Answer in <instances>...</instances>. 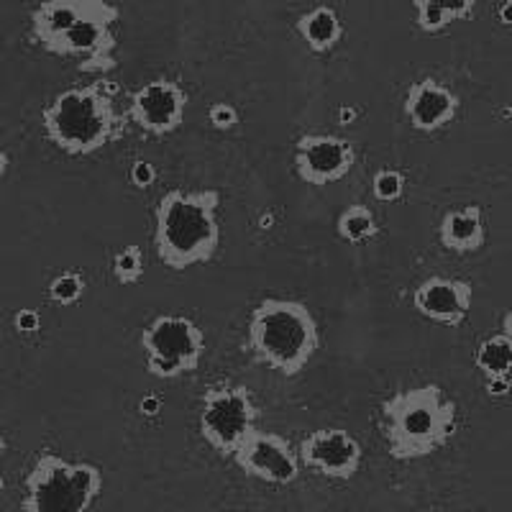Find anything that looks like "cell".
<instances>
[{
    "label": "cell",
    "mask_w": 512,
    "mask_h": 512,
    "mask_svg": "<svg viewBox=\"0 0 512 512\" xmlns=\"http://www.w3.org/2000/svg\"><path fill=\"white\" fill-rule=\"evenodd\" d=\"M297 34L313 54H328L344 39V21L336 8L315 6L297 18Z\"/></svg>",
    "instance_id": "17"
},
{
    "label": "cell",
    "mask_w": 512,
    "mask_h": 512,
    "mask_svg": "<svg viewBox=\"0 0 512 512\" xmlns=\"http://www.w3.org/2000/svg\"><path fill=\"white\" fill-rule=\"evenodd\" d=\"M3 489H6V482H3V477H0V492H3Z\"/></svg>",
    "instance_id": "34"
},
{
    "label": "cell",
    "mask_w": 512,
    "mask_h": 512,
    "mask_svg": "<svg viewBox=\"0 0 512 512\" xmlns=\"http://www.w3.org/2000/svg\"><path fill=\"white\" fill-rule=\"evenodd\" d=\"M361 456V443L344 428H320L308 433L297 446L300 466L341 482L356 477L361 469Z\"/></svg>",
    "instance_id": "12"
},
{
    "label": "cell",
    "mask_w": 512,
    "mask_h": 512,
    "mask_svg": "<svg viewBox=\"0 0 512 512\" xmlns=\"http://www.w3.org/2000/svg\"><path fill=\"white\" fill-rule=\"evenodd\" d=\"M413 6L438 8V11L446 13L448 21L454 24V21H466V18L474 16L477 0H413Z\"/></svg>",
    "instance_id": "23"
},
{
    "label": "cell",
    "mask_w": 512,
    "mask_h": 512,
    "mask_svg": "<svg viewBox=\"0 0 512 512\" xmlns=\"http://www.w3.org/2000/svg\"><path fill=\"white\" fill-rule=\"evenodd\" d=\"M438 239L446 251L454 254H474L487 244L484 231V213L479 205H464V208L448 210L438 226Z\"/></svg>",
    "instance_id": "15"
},
{
    "label": "cell",
    "mask_w": 512,
    "mask_h": 512,
    "mask_svg": "<svg viewBox=\"0 0 512 512\" xmlns=\"http://www.w3.org/2000/svg\"><path fill=\"white\" fill-rule=\"evenodd\" d=\"M187 93L175 80H152L141 85L128 103V118L149 136H169L185 123Z\"/></svg>",
    "instance_id": "10"
},
{
    "label": "cell",
    "mask_w": 512,
    "mask_h": 512,
    "mask_svg": "<svg viewBox=\"0 0 512 512\" xmlns=\"http://www.w3.org/2000/svg\"><path fill=\"white\" fill-rule=\"evenodd\" d=\"M354 118H356V113L354 111H351V108H341V123H346V121H354Z\"/></svg>",
    "instance_id": "32"
},
{
    "label": "cell",
    "mask_w": 512,
    "mask_h": 512,
    "mask_svg": "<svg viewBox=\"0 0 512 512\" xmlns=\"http://www.w3.org/2000/svg\"><path fill=\"white\" fill-rule=\"evenodd\" d=\"M8 167H11V159H8V154L0 149V182L8 175Z\"/></svg>",
    "instance_id": "31"
},
{
    "label": "cell",
    "mask_w": 512,
    "mask_h": 512,
    "mask_svg": "<svg viewBox=\"0 0 512 512\" xmlns=\"http://www.w3.org/2000/svg\"><path fill=\"white\" fill-rule=\"evenodd\" d=\"M459 428V408L438 384H418L382 402V433L395 461L428 459Z\"/></svg>",
    "instance_id": "3"
},
{
    "label": "cell",
    "mask_w": 512,
    "mask_h": 512,
    "mask_svg": "<svg viewBox=\"0 0 512 512\" xmlns=\"http://www.w3.org/2000/svg\"><path fill=\"white\" fill-rule=\"evenodd\" d=\"M256 405L246 387H210L200 400V436L221 456H233L256 431Z\"/></svg>",
    "instance_id": "7"
},
{
    "label": "cell",
    "mask_w": 512,
    "mask_h": 512,
    "mask_svg": "<svg viewBox=\"0 0 512 512\" xmlns=\"http://www.w3.org/2000/svg\"><path fill=\"white\" fill-rule=\"evenodd\" d=\"M6 448H8L6 436H3V433H0V456H3V451H6Z\"/></svg>",
    "instance_id": "33"
},
{
    "label": "cell",
    "mask_w": 512,
    "mask_h": 512,
    "mask_svg": "<svg viewBox=\"0 0 512 512\" xmlns=\"http://www.w3.org/2000/svg\"><path fill=\"white\" fill-rule=\"evenodd\" d=\"M128 180L139 190H146V187H152L157 182V167L152 162H146V159H136L128 169Z\"/></svg>",
    "instance_id": "26"
},
{
    "label": "cell",
    "mask_w": 512,
    "mask_h": 512,
    "mask_svg": "<svg viewBox=\"0 0 512 512\" xmlns=\"http://www.w3.org/2000/svg\"><path fill=\"white\" fill-rule=\"evenodd\" d=\"M95 0H44L31 13V36L41 49H52L59 36L75 24L82 13L93 6Z\"/></svg>",
    "instance_id": "16"
},
{
    "label": "cell",
    "mask_w": 512,
    "mask_h": 512,
    "mask_svg": "<svg viewBox=\"0 0 512 512\" xmlns=\"http://www.w3.org/2000/svg\"><path fill=\"white\" fill-rule=\"evenodd\" d=\"M415 24L423 34H441L451 26V21L446 18V13L438 11L433 6H415Z\"/></svg>",
    "instance_id": "24"
},
{
    "label": "cell",
    "mask_w": 512,
    "mask_h": 512,
    "mask_svg": "<svg viewBox=\"0 0 512 512\" xmlns=\"http://www.w3.org/2000/svg\"><path fill=\"white\" fill-rule=\"evenodd\" d=\"M474 367L484 377H510L512 369V333H510V315L505 318V328L492 336H487L477 346L474 354Z\"/></svg>",
    "instance_id": "18"
},
{
    "label": "cell",
    "mask_w": 512,
    "mask_h": 512,
    "mask_svg": "<svg viewBox=\"0 0 512 512\" xmlns=\"http://www.w3.org/2000/svg\"><path fill=\"white\" fill-rule=\"evenodd\" d=\"M497 16H500L502 26H512V0H502L497 6Z\"/></svg>",
    "instance_id": "29"
},
{
    "label": "cell",
    "mask_w": 512,
    "mask_h": 512,
    "mask_svg": "<svg viewBox=\"0 0 512 512\" xmlns=\"http://www.w3.org/2000/svg\"><path fill=\"white\" fill-rule=\"evenodd\" d=\"M208 121H210V126L218 128V131H231V128L239 126L241 116H239V111H236V105L213 103L208 108Z\"/></svg>",
    "instance_id": "25"
},
{
    "label": "cell",
    "mask_w": 512,
    "mask_h": 512,
    "mask_svg": "<svg viewBox=\"0 0 512 512\" xmlns=\"http://www.w3.org/2000/svg\"><path fill=\"white\" fill-rule=\"evenodd\" d=\"M121 13L105 0H95L88 11L64 31L49 52L80 59L82 72H111L116 67V24Z\"/></svg>",
    "instance_id": "8"
},
{
    "label": "cell",
    "mask_w": 512,
    "mask_h": 512,
    "mask_svg": "<svg viewBox=\"0 0 512 512\" xmlns=\"http://www.w3.org/2000/svg\"><path fill=\"white\" fill-rule=\"evenodd\" d=\"M144 267V251L136 244L121 246V249L116 251V256H113V277H116L118 285L123 287L139 285L141 277H144Z\"/></svg>",
    "instance_id": "20"
},
{
    "label": "cell",
    "mask_w": 512,
    "mask_h": 512,
    "mask_svg": "<svg viewBox=\"0 0 512 512\" xmlns=\"http://www.w3.org/2000/svg\"><path fill=\"white\" fill-rule=\"evenodd\" d=\"M356 164L354 144L336 134H303L295 141V169L305 185L326 187L344 180Z\"/></svg>",
    "instance_id": "9"
},
{
    "label": "cell",
    "mask_w": 512,
    "mask_h": 512,
    "mask_svg": "<svg viewBox=\"0 0 512 512\" xmlns=\"http://www.w3.org/2000/svg\"><path fill=\"white\" fill-rule=\"evenodd\" d=\"M146 372L154 379H177L200 367L205 354V333L187 315L162 313L141 331Z\"/></svg>",
    "instance_id": "6"
},
{
    "label": "cell",
    "mask_w": 512,
    "mask_h": 512,
    "mask_svg": "<svg viewBox=\"0 0 512 512\" xmlns=\"http://www.w3.org/2000/svg\"><path fill=\"white\" fill-rule=\"evenodd\" d=\"M336 233L338 239H344L346 244H367L379 233V223L367 205L354 203L341 210L336 221Z\"/></svg>",
    "instance_id": "19"
},
{
    "label": "cell",
    "mask_w": 512,
    "mask_h": 512,
    "mask_svg": "<svg viewBox=\"0 0 512 512\" xmlns=\"http://www.w3.org/2000/svg\"><path fill=\"white\" fill-rule=\"evenodd\" d=\"M402 108H405V118H408L415 131H420V134H436V131L446 128L448 123H454V118L459 116L461 103L459 95L448 85L433 80V77H425V80L410 85Z\"/></svg>",
    "instance_id": "14"
},
{
    "label": "cell",
    "mask_w": 512,
    "mask_h": 512,
    "mask_svg": "<svg viewBox=\"0 0 512 512\" xmlns=\"http://www.w3.org/2000/svg\"><path fill=\"white\" fill-rule=\"evenodd\" d=\"M159 408H162V400H157V397H149V400L141 402V413L144 415H157Z\"/></svg>",
    "instance_id": "30"
},
{
    "label": "cell",
    "mask_w": 512,
    "mask_h": 512,
    "mask_svg": "<svg viewBox=\"0 0 512 512\" xmlns=\"http://www.w3.org/2000/svg\"><path fill=\"white\" fill-rule=\"evenodd\" d=\"M241 472L259 482L285 487L300 477V459L292 443L280 433L251 431V436L241 443V448L233 454Z\"/></svg>",
    "instance_id": "11"
},
{
    "label": "cell",
    "mask_w": 512,
    "mask_h": 512,
    "mask_svg": "<svg viewBox=\"0 0 512 512\" xmlns=\"http://www.w3.org/2000/svg\"><path fill=\"white\" fill-rule=\"evenodd\" d=\"M85 287H88V282H85V277H82L80 272H62L49 282L47 292L49 300H52L54 305L67 308V305L80 303L82 295H85Z\"/></svg>",
    "instance_id": "21"
},
{
    "label": "cell",
    "mask_w": 512,
    "mask_h": 512,
    "mask_svg": "<svg viewBox=\"0 0 512 512\" xmlns=\"http://www.w3.org/2000/svg\"><path fill=\"white\" fill-rule=\"evenodd\" d=\"M221 200L213 187L164 192L154 210V251L164 267L185 272L213 262L221 249Z\"/></svg>",
    "instance_id": "1"
},
{
    "label": "cell",
    "mask_w": 512,
    "mask_h": 512,
    "mask_svg": "<svg viewBox=\"0 0 512 512\" xmlns=\"http://www.w3.org/2000/svg\"><path fill=\"white\" fill-rule=\"evenodd\" d=\"M246 341L259 364L282 377H297L320 349L318 320L300 300L267 297L251 310Z\"/></svg>",
    "instance_id": "4"
},
{
    "label": "cell",
    "mask_w": 512,
    "mask_h": 512,
    "mask_svg": "<svg viewBox=\"0 0 512 512\" xmlns=\"http://www.w3.org/2000/svg\"><path fill=\"white\" fill-rule=\"evenodd\" d=\"M103 492V472L90 461L41 454L26 474L24 512H88Z\"/></svg>",
    "instance_id": "5"
},
{
    "label": "cell",
    "mask_w": 512,
    "mask_h": 512,
    "mask_svg": "<svg viewBox=\"0 0 512 512\" xmlns=\"http://www.w3.org/2000/svg\"><path fill=\"white\" fill-rule=\"evenodd\" d=\"M474 290L456 277H428L413 292V308L438 326L459 328L472 313Z\"/></svg>",
    "instance_id": "13"
},
{
    "label": "cell",
    "mask_w": 512,
    "mask_h": 512,
    "mask_svg": "<svg viewBox=\"0 0 512 512\" xmlns=\"http://www.w3.org/2000/svg\"><path fill=\"white\" fill-rule=\"evenodd\" d=\"M510 377H489L487 382H484V392H487L489 397H507L510 395Z\"/></svg>",
    "instance_id": "28"
},
{
    "label": "cell",
    "mask_w": 512,
    "mask_h": 512,
    "mask_svg": "<svg viewBox=\"0 0 512 512\" xmlns=\"http://www.w3.org/2000/svg\"><path fill=\"white\" fill-rule=\"evenodd\" d=\"M13 328L21 336H34V333L41 331V315L34 308H21L13 315Z\"/></svg>",
    "instance_id": "27"
},
{
    "label": "cell",
    "mask_w": 512,
    "mask_h": 512,
    "mask_svg": "<svg viewBox=\"0 0 512 512\" xmlns=\"http://www.w3.org/2000/svg\"><path fill=\"white\" fill-rule=\"evenodd\" d=\"M405 185H408V180H405L400 169L382 167L372 177V195L379 203H395V200L402 198Z\"/></svg>",
    "instance_id": "22"
},
{
    "label": "cell",
    "mask_w": 512,
    "mask_h": 512,
    "mask_svg": "<svg viewBox=\"0 0 512 512\" xmlns=\"http://www.w3.org/2000/svg\"><path fill=\"white\" fill-rule=\"evenodd\" d=\"M118 85L93 82L67 88L41 111L47 139L67 157H90L123 136L126 116L116 108Z\"/></svg>",
    "instance_id": "2"
},
{
    "label": "cell",
    "mask_w": 512,
    "mask_h": 512,
    "mask_svg": "<svg viewBox=\"0 0 512 512\" xmlns=\"http://www.w3.org/2000/svg\"><path fill=\"white\" fill-rule=\"evenodd\" d=\"M451 512H456V510H451Z\"/></svg>",
    "instance_id": "35"
}]
</instances>
